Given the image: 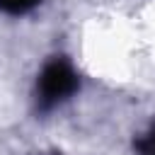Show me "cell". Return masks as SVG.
Segmentation results:
<instances>
[{
  "mask_svg": "<svg viewBox=\"0 0 155 155\" xmlns=\"http://www.w3.org/2000/svg\"><path fill=\"white\" fill-rule=\"evenodd\" d=\"M75 87H78V78H75L73 68L65 61H53L44 68V73L39 78V102L46 109L56 107L68 94H73Z\"/></svg>",
  "mask_w": 155,
  "mask_h": 155,
  "instance_id": "cell-1",
  "label": "cell"
},
{
  "mask_svg": "<svg viewBox=\"0 0 155 155\" xmlns=\"http://www.w3.org/2000/svg\"><path fill=\"white\" fill-rule=\"evenodd\" d=\"M36 2H39V0H0V10L12 12V15H19V12L31 10Z\"/></svg>",
  "mask_w": 155,
  "mask_h": 155,
  "instance_id": "cell-2",
  "label": "cell"
},
{
  "mask_svg": "<svg viewBox=\"0 0 155 155\" xmlns=\"http://www.w3.org/2000/svg\"><path fill=\"white\" fill-rule=\"evenodd\" d=\"M140 150H143V155H155V131L140 143Z\"/></svg>",
  "mask_w": 155,
  "mask_h": 155,
  "instance_id": "cell-3",
  "label": "cell"
}]
</instances>
